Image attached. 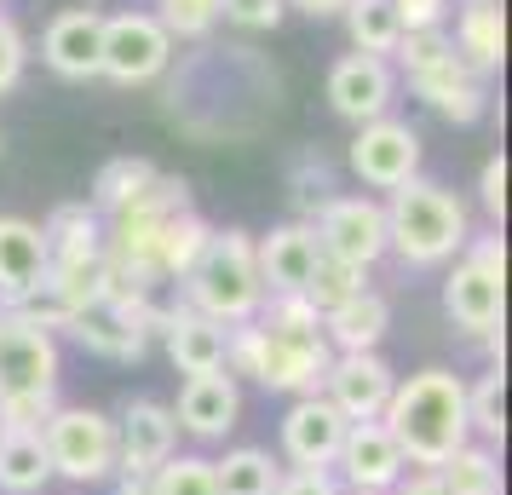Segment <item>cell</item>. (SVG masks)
<instances>
[{
	"mask_svg": "<svg viewBox=\"0 0 512 495\" xmlns=\"http://www.w3.org/2000/svg\"><path fill=\"white\" fill-rule=\"evenodd\" d=\"M328 357L334 352L323 340V317L305 306V294H265L254 323L225 329V375H248L265 392H323Z\"/></svg>",
	"mask_w": 512,
	"mask_h": 495,
	"instance_id": "6da1fadb",
	"label": "cell"
},
{
	"mask_svg": "<svg viewBox=\"0 0 512 495\" xmlns=\"http://www.w3.org/2000/svg\"><path fill=\"white\" fill-rule=\"evenodd\" d=\"M380 426L392 432L397 455L409 467H443L461 444H472V426H466V380L455 369H420V375L397 380Z\"/></svg>",
	"mask_w": 512,
	"mask_h": 495,
	"instance_id": "7a4b0ae2",
	"label": "cell"
},
{
	"mask_svg": "<svg viewBox=\"0 0 512 495\" xmlns=\"http://www.w3.org/2000/svg\"><path fill=\"white\" fill-rule=\"evenodd\" d=\"M386 254H397L403 265H449L472 242V219L455 190L432 185V179H409L392 190L386 202Z\"/></svg>",
	"mask_w": 512,
	"mask_h": 495,
	"instance_id": "3957f363",
	"label": "cell"
},
{
	"mask_svg": "<svg viewBox=\"0 0 512 495\" xmlns=\"http://www.w3.org/2000/svg\"><path fill=\"white\" fill-rule=\"evenodd\" d=\"M185 306L213 317L219 329H236V323H254L259 306H265V283H259V260H254V236L248 231H213L208 248L196 254L185 277Z\"/></svg>",
	"mask_w": 512,
	"mask_h": 495,
	"instance_id": "277c9868",
	"label": "cell"
},
{
	"mask_svg": "<svg viewBox=\"0 0 512 495\" xmlns=\"http://www.w3.org/2000/svg\"><path fill=\"white\" fill-rule=\"evenodd\" d=\"M501 288H507V248H501V231L472 236L461 254H455V271L443 283V311L449 323L472 340H489L501 334Z\"/></svg>",
	"mask_w": 512,
	"mask_h": 495,
	"instance_id": "5b68a950",
	"label": "cell"
},
{
	"mask_svg": "<svg viewBox=\"0 0 512 495\" xmlns=\"http://www.w3.org/2000/svg\"><path fill=\"white\" fill-rule=\"evenodd\" d=\"M64 329L87 346V352L110 357V363H139L150 334L162 329V311L150 294H93L87 306L70 311Z\"/></svg>",
	"mask_w": 512,
	"mask_h": 495,
	"instance_id": "8992f818",
	"label": "cell"
},
{
	"mask_svg": "<svg viewBox=\"0 0 512 495\" xmlns=\"http://www.w3.org/2000/svg\"><path fill=\"white\" fill-rule=\"evenodd\" d=\"M52 478L70 484H110L116 478V421L98 409H52L41 426Z\"/></svg>",
	"mask_w": 512,
	"mask_h": 495,
	"instance_id": "52a82bcc",
	"label": "cell"
},
{
	"mask_svg": "<svg viewBox=\"0 0 512 495\" xmlns=\"http://www.w3.org/2000/svg\"><path fill=\"white\" fill-rule=\"evenodd\" d=\"M24 398H58V340L0 306V409Z\"/></svg>",
	"mask_w": 512,
	"mask_h": 495,
	"instance_id": "ba28073f",
	"label": "cell"
},
{
	"mask_svg": "<svg viewBox=\"0 0 512 495\" xmlns=\"http://www.w3.org/2000/svg\"><path fill=\"white\" fill-rule=\"evenodd\" d=\"M311 236H317L323 260L374 271V260L386 254V213L374 196H328L311 219Z\"/></svg>",
	"mask_w": 512,
	"mask_h": 495,
	"instance_id": "9c48e42d",
	"label": "cell"
},
{
	"mask_svg": "<svg viewBox=\"0 0 512 495\" xmlns=\"http://www.w3.org/2000/svg\"><path fill=\"white\" fill-rule=\"evenodd\" d=\"M173 58V35L156 24V12H116L104 18V58L98 75H110L116 87H144L156 81Z\"/></svg>",
	"mask_w": 512,
	"mask_h": 495,
	"instance_id": "30bf717a",
	"label": "cell"
},
{
	"mask_svg": "<svg viewBox=\"0 0 512 495\" xmlns=\"http://www.w3.org/2000/svg\"><path fill=\"white\" fill-rule=\"evenodd\" d=\"M351 173L369 190H397L409 179H420V133L392 116L363 121L357 139H351Z\"/></svg>",
	"mask_w": 512,
	"mask_h": 495,
	"instance_id": "8fae6325",
	"label": "cell"
},
{
	"mask_svg": "<svg viewBox=\"0 0 512 495\" xmlns=\"http://www.w3.org/2000/svg\"><path fill=\"white\" fill-rule=\"evenodd\" d=\"M179 455V421L156 398H133L116 421V472L121 478H150V472Z\"/></svg>",
	"mask_w": 512,
	"mask_h": 495,
	"instance_id": "7c38bea8",
	"label": "cell"
},
{
	"mask_svg": "<svg viewBox=\"0 0 512 495\" xmlns=\"http://www.w3.org/2000/svg\"><path fill=\"white\" fill-rule=\"evenodd\" d=\"M392 363L380 352H334L323 375V398L346 415V421H380L386 398H392Z\"/></svg>",
	"mask_w": 512,
	"mask_h": 495,
	"instance_id": "4fadbf2b",
	"label": "cell"
},
{
	"mask_svg": "<svg viewBox=\"0 0 512 495\" xmlns=\"http://www.w3.org/2000/svg\"><path fill=\"white\" fill-rule=\"evenodd\" d=\"M340 478L351 484V495H386L403 478V455H397L392 432L380 421H346V438H340V455H334Z\"/></svg>",
	"mask_w": 512,
	"mask_h": 495,
	"instance_id": "5bb4252c",
	"label": "cell"
},
{
	"mask_svg": "<svg viewBox=\"0 0 512 495\" xmlns=\"http://www.w3.org/2000/svg\"><path fill=\"white\" fill-rule=\"evenodd\" d=\"M173 409V421H179V432H190V438H202V444H219L225 432H236V421H242V386H236V375H190L185 386H179V403H167Z\"/></svg>",
	"mask_w": 512,
	"mask_h": 495,
	"instance_id": "9a60e30c",
	"label": "cell"
},
{
	"mask_svg": "<svg viewBox=\"0 0 512 495\" xmlns=\"http://www.w3.org/2000/svg\"><path fill=\"white\" fill-rule=\"evenodd\" d=\"M41 58H47L52 75L64 81H93L98 58H104V12L98 6H70L58 12L41 35Z\"/></svg>",
	"mask_w": 512,
	"mask_h": 495,
	"instance_id": "2e32d148",
	"label": "cell"
},
{
	"mask_svg": "<svg viewBox=\"0 0 512 495\" xmlns=\"http://www.w3.org/2000/svg\"><path fill=\"white\" fill-rule=\"evenodd\" d=\"M340 438H346V415L323 392L288 403V415H282V455H288V467H334Z\"/></svg>",
	"mask_w": 512,
	"mask_h": 495,
	"instance_id": "e0dca14e",
	"label": "cell"
},
{
	"mask_svg": "<svg viewBox=\"0 0 512 495\" xmlns=\"http://www.w3.org/2000/svg\"><path fill=\"white\" fill-rule=\"evenodd\" d=\"M328 104H334V116L357 121V127L380 121L392 110V64L386 58H363V52L340 58L328 70Z\"/></svg>",
	"mask_w": 512,
	"mask_h": 495,
	"instance_id": "ac0fdd59",
	"label": "cell"
},
{
	"mask_svg": "<svg viewBox=\"0 0 512 495\" xmlns=\"http://www.w3.org/2000/svg\"><path fill=\"white\" fill-rule=\"evenodd\" d=\"M167 340V357H173V369L179 375H219L225 369V329L213 323V317H202V311H190L185 300L173 311H162V329H156Z\"/></svg>",
	"mask_w": 512,
	"mask_h": 495,
	"instance_id": "d6986e66",
	"label": "cell"
},
{
	"mask_svg": "<svg viewBox=\"0 0 512 495\" xmlns=\"http://www.w3.org/2000/svg\"><path fill=\"white\" fill-rule=\"evenodd\" d=\"M254 260H259L265 294H300V288L311 283L317 260H323V248H317L311 225H282V231H271V236L254 242Z\"/></svg>",
	"mask_w": 512,
	"mask_h": 495,
	"instance_id": "ffe728a7",
	"label": "cell"
},
{
	"mask_svg": "<svg viewBox=\"0 0 512 495\" xmlns=\"http://www.w3.org/2000/svg\"><path fill=\"white\" fill-rule=\"evenodd\" d=\"M47 283V236L18 213L0 219V306H18L29 288Z\"/></svg>",
	"mask_w": 512,
	"mask_h": 495,
	"instance_id": "44dd1931",
	"label": "cell"
},
{
	"mask_svg": "<svg viewBox=\"0 0 512 495\" xmlns=\"http://www.w3.org/2000/svg\"><path fill=\"white\" fill-rule=\"evenodd\" d=\"M409 87H415L432 110H438L443 121H478L484 116V87H478V75L466 70L461 58L449 52V58H438V64H420V70H409Z\"/></svg>",
	"mask_w": 512,
	"mask_h": 495,
	"instance_id": "7402d4cb",
	"label": "cell"
},
{
	"mask_svg": "<svg viewBox=\"0 0 512 495\" xmlns=\"http://www.w3.org/2000/svg\"><path fill=\"white\" fill-rule=\"evenodd\" d=\"M386 329H392V306H386V294H374V288H363L346 306L323 311L328 352H380Z\"/></svg>",
	"mask_w": 512,
	"mask_h": 495,
	"instance_id": "603a6c76",
	"label": "cell"
},
{
	"mask_svg": "<svg viewBox=\"0 0 512 495\" xmlns=\"http://www.w3.org/2000/svg\"><path fill=\"white\" fill-rule=\"evenodd\" d=\"M449 47H455V58H461L472 75L501 70V52H507V24H501V6H495V0H478V6H466L461 18H455V35H449Z\"/></svg>",
	"mask_w": 512,
	"mask_h": 495,
	"instance_id": "cb8c5ba5",
	"label": "cell"
},
{
	"mask_svg": "<svg viewBox=\"0 0 512 495\" xmlns=\"http://www.w3.org/2000/svg\"><path fill=\"white\" fill-rule=\"evenodd\" d=\"M52 484V461L41 432H0V495H41Z\"/></svg>",
	"mask_w": 512,
	"mask_h": 495,
	"instance_id": "d4e9b609",
	"label": "cell"
},
{
	"mask_svg": "<svg viewBox=\"0 0 512 495\" xmlns=\"http://www.w3.org/2000/svg\"><path fill=\"white\" fill-rule=\"evenodd\" d=\"M277 478H282V461L271 449H225V461H213V484L219 495H277Z\"/></svg>",
	"mask_w": 512,
	"mask_h": 495,
	"instance_id": "484cf974",
	"label": "cell"
},
{
	"mask_svg": "<svg viewBox=\"0 0 512 495\" xmlns=\"http://www.w3.org/2000/svg\"><path fill=\"white\" fill-rule=\"evenodd\" d=\"M208 236H213V225L196 208L173 213L162 225V242H156V277H162V283H179L190 265H196V254L208 248Z\"/></svg>",
	"mask_w": 512,
	"mask_h": 495,
	"instance_id": "4316f807",
	"label": "cell"
},
{
	"mask_svg": "<svg viewBox=\"0 0 512 495\" xmlns=\"http://www.w3.org/2000/svg\"><path fill=\"white\" fill-rule=\"evenodd\" d=\"M346 29H351V47L363 58H392L397 41H403L392 0H346Z\"/></svg>",
	"mask_w": 512,
	"mask_h": 495,
	"instance_id": "83f0119b",
	"label": "cell"
},
{
	"mask_svg": "<svg viewBox=\"0 0 512 495\" xmlns=\"http://www.w3.org/2000/svg\"><path fill=\"white\" fill-rule=\"evenodd\" d=\"M432 472L443 478V495H501V461L489 444H461Z\"/></svg>",
	"mask_w": 512,
	"mask_h": 495,
	"instance_id": "f1b7e54d",
	"label": "cell"
},
{
	"mask_svg": "<svg viewBox=\"0 0 512 495\" xmlns=\"http://www.w3.org/2000/svg\"><path fill=\"white\" fill-rule=\"evenodd\" d=\"M150 179H156V167L144 162V156H116V162H104L98 167V179H93V213L127 208Z\"/></svg>",
	"mask_w": 512,
	"mask_h": 495,
	"instance_id": "f546056e",
	"label": "cell"
},
{
	"mask_svg": "<svg viewBox=\"0 0 512 495\" xmlns=\"http://www.w3.org/2000/svg\"><path fill=\"white\" fill-rule=\"evenodd\" d=\"M466 426L484 444H501V432H507V369H489V375H478V386H466Z\"/></svg>",
	"mask_w": 512,
	"mask_h": 495,
	"instance_id": "4dcf8cb0",
	"label": "cell"
},
{
	"mask_svg": "<svg viewBox=\"0 0 512 495\" xmlns=\"http://www.w3.org/2000/svg\"><path fill=\"white\" fill-rule=\"evenodd\" d=\"M369 288V271H357V265H340V260H317V271H311V283L300 288L305 294V306L317 311H334V306H346V300H357Z\"/></svg>",
	"mask_w": 512,
	"mask_h": 495,
	"instance_id": "1f68e13d",
	"label": "cell"
},
{
	"mask_svg": "<svg viewBox=\"0 0 512 495\" xmlns=\"http://www.w3.org/2000/svg\"><path fill=\"white\" fill-rule=\"evenodd\" d=\"M144 495H219L213 461H202V455H173V461H162V467L144 478Z\"/></svg>",
	"mask_w": 512,
	"mask_h": 495,
	"instance_id": "d6a6232c",
	"label": "cell"
},
{
	"mask_svg": "<svg viewBox=\"0 0 512 495\" xmlns=\"http://www.w3.org/2000/svg\"><path fill=\"white\" fill-rule=\"evenodd\" d=\"M156 24H162L173 41H196V35H208V29L219 24V0H162Z\"/></svg>",
	"mask_w": 512,
	"mask_h": 495,
	"instance_id": "836d02e7",
	"label": "cell"
},
{
	"mask_svg": "<svg viewBox=\"0 0 512 495\" xmlns=\"http://www.w3.org/2000/svg\"><path fill=\"white\" fill-rule=\"evenodd\" d=\"M288 0H219V18H231L242 29H277Z\"/></svg>",
	"mask_w": 512,
	"mask_h": 495,
	"instance_id": "e575fe53",
	"label": "cell"
},
{
	"mask_svg": "<svg viewBox=\"0 0 512 495\" xmlns=\"http://www.w3.org/2000/svg\"><path fill=\"white\" fill-rule=\"evenodd\" d=\"M24 58H29V52H24V29L0 12V98L24 81Z\"/></svg>",
	"mask_w": 512,
	"mask_h": 495,
	"instance_id": "d590c367",
	"label": "cell"
},
{
	"mask_svg": "<svg viewBox=\"0 0 512 495\" xmlns=\"http://www.w3.org/2000/svg\"><path fill=\"white\" fill-rule=\"evenodd\" d=\"M277 495H340L334 467H282Z\"/></svg>",
	"mask_w": 512,
	"mask_h": 495,
	"instance_id": "8d00e7d4",
	"label": "cell"
},
{
	"mask_svg": "<svg viewBox=\"0 0 512 495\" xmlns=\"http://www.w3.org/2000/svg\"><path fill=\"white\" fill-rule=\"evenodd\" d=\"M478 196H484V213L495 219V225H501V213H507V156H489V162H484Z\"/></svg>",
	"mask_w": 512,
	"mask_h": 495,
	"instance_id": "74e56055",
	"label": "cell"
},
{
	"mask_svg": "<svg viewBox=\"0 0 512 495\" xmlns=\"http://www.w3.org/2000/svg\"><path fill=\"white\" fill-rule=\"evenodd\" d=\"M397 24H403V35L409 29H443V12H449V0H392Z\"/></svg>",
	"mask_w": 512,
	"mask_h": 495,
	"instance_id": "f35d334b",
	"label": "cell"
},
{
	"mask_svg": "<svg viewBox=\"0 0 512 495\" xmlns=\"http://www.w3.org/2000/svg\"><path fill=\"white\" fill-rule=\"evenodd\" d=\"M386 495H443V478L432 467H403V478Z\"/></svg>",
	"mask_w": 512,
	"mask_h": 495,
	"instance_id": "ab89813d",
	"label": "cell"
},
{
	"mask_svg": "<svg viewBox=\"0 0 512 495\" xmlns=\"http://www.w3.org/2000/svg\"><path fill=\"white\" fill-rule=\"evenodd\" d=\"M288 6H300L305 18H334V12H346V0H288Z\"/></svg>",
	"mask_w": 512,
	"mask_h": 495,
	"instance_id": "60d3db41",
	"label": "cell"
},
{
	"mask_svg": "<svg viewBox=\"0 0 512 495\" xmlns=\"http://www.w3.org/2000/svg\"><path fill=\"white\" fill-rule=\"evenodd\" d=\"M116 495H144V478H121L116 472Z\"/></svg>",
	"mask_w": 512,
	"mask_h": 495,
	"instance_id": "b9f144b4",
	"label": "cell"
},
{
	"mask_svg": "<svg viewBox=\"0 0 512 495\" xmlns=\"http://www.w3.org/2000/svg\"><path fill=\"white\" fill-rule=\"evenodd\" d=\"M0 150H6V133H0Z\"/></svg>",
	"mask_w": 512,
	"mask_h": 495,
	"instance_id": "7bdbcfd3",
	"label": "cell"
},
{
	"mask_svg": "<svg viewBox=\"0 0 512 495\" xmlns=\"http://www.w3.org/2000/svg\"><path fill=\"white\" fill-rule=\"evenodd\" d=\"M466 6H478V0H466Z\"/></svg>",
	"mask_w": 512,
	"mask_h": 495,
	"instance_id": "ee69618b",
	"label": "cell"
}]
</instances>
